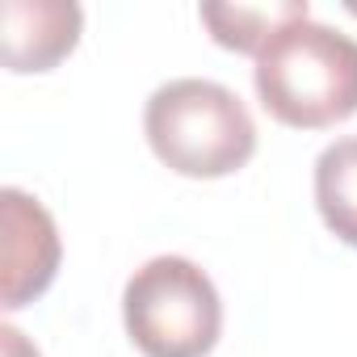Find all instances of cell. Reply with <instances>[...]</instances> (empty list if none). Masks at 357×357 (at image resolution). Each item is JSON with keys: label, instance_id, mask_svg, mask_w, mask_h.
Segmentation results:
<instances>
[{"label": "cell", "instance_id": "1", "mask_svg": "<svg viewBox=\"0 0 357 357\" xmlns=\"http://www.w3.org/2000/svg\"><path fill=\"white\" fill-rule=\"evenodd\" d=\"M252 80L282 126H336L357 114V43L324 22L294 17L257 51Z\"/></svg>", "mask_w": 357, "mask_h": 357}, {"label": "cell", "instance_id": "2", "mask_svg": "<svg viewBox=\"0 0 357 357\" xmlns=\"http://www.w3.org/2000/svg\"><path fill=\"white\" fill-rule=\"evenodd\" d=\"M143 130L164 168L198 181L240 172L257 151V122L248 105L227 84L198 76L160 84L147 97Z\"/></svg>", "mask_w": 357, "mask_h": 357}, {"label": "cell", "instance_id": "3", "mask_svg": "<svg viewBox=\"0 0 357 357\" xmlns=\"http://www.w3.org/2000/svg\"><path fill=\"white\" fill-rule=\"evenodd\" d=\"M122 319L143 357H206L223 332V298L190 257H151L126 278Z\"/></svg>", "mask_w": 357, "mask_h": 357}, {"label": "cell", "instance_id": "4", "mask_svg": "<svg viewBox=\"0 0 357 357\" xmlns=\"http://www.w3.org/2000/svg\"><path fill=\"white\" fill-rule=\"evenodd\" d=\"M0 223H5V236H0V257H5L0 298H5V311H17L55 282L63 244L51 211L17 185L0 190Z\"/></svg>", "mask_w": 357, "mask_h": 357}, {"label": "cell", "instance_id": "5", "mask_svg": "<svg viewBox=\"0 0 357 357\" xmlns=\"http://www.w3.org/2000/svg\"><path fill=\"white\" fill-rule=\"evenodd\" d=\"M84 13L72 0H5L0 9V51L5 68L26 72H51L59 59H68L80 43Z\"/></svg>", "mask_w": 357, "mask_h": 357}, {"label": "cell", "instance_id": "6", "mask_svg": "<svg viewBox=\"0 0 357 357\" xmlns=\"http://www.w3.org/2000/svg\"><path fill=\"white\" fill-rule=\"evenodd\" d=\"M315 206L324 227L357 248V135L336 139L315 160Z\"/></svg>", "mask_w": 357, "mask_h": 357}, {"label": "cell", "instance_id": "7", "mask_svg": "<svg viewBox=\"0 0 357 357\" xmlns=\"http://www.w3.org/2000/svg\"><path fill=\"white\" fill-rule=\"evenodd\" d=\"M294 17H311L307 0H282V5H202V22L211 38L227 51H261L273 30Z\"/></svg>", "mask_w": 357, "mask_h": 357}, {"label": "cell", "instance_id": "8", "mask_svg": "<svg viewBox=\"0 0 357 357\" xmlns=\"http://www.w3.org/2000/svg\"><path fill=\"white\" fill-rule=\"evenodd\" d=\"M0 336H5V357H38V349H34V344H26V336H22L13 324L0 328Z\"/></svg>", "mask_w": 357, "mask_h": 357}]
</instances>
